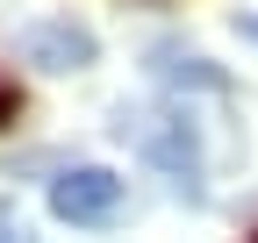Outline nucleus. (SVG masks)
<instances>
[{"instance_id": "nucleus-6", "label": "nucleus", "mask_w": 258, "mask_h": 243, "mask_svg": "<svg viewBox=\"0 0 258 243\" xmlns=\"http://www.w3.org/2000/svg\"><path fill=\"white\" fill-rule=\"evenodd\" d=\"M15 114H22V93H15V79H0V129H8Z\"/></svg>"}, {"instance_id": "nucleus-2", "label": "nucleus", "mask_w": 258, "mask_h": 243, "mask_svg": "<svg viewBox=\"0 0 258 243\" xmlns=\"http://www.w3.org/2000/svg\"><path fill=\"white\" fill-rule=\"evenodd\" d=\"M22 57L43 72H86L93 57H101V43H93V29L72 22V15H50V22H29L22 29Z\"/></svg>"}, {"instance_id": "nucleus-3", "label": "nucleus", "mask_w": 258, "mask_h": 243, "mask_svg": "<svg viewBox=\"0 0 258 243\" xmlns=\"http://www.w3.org/2000/svg\"><path fill=\"white\" fill-rule=\"evenodd\" d=\"M137 143H144V158H158L172 172L179 193H201V143H194V122L186 114H158L151 129H137Z\"/></svg>"}, {"instance_id": "nucleus-7", "label": "nucleus", "mask_w": 258, "mask_h": 243, "mask_svg": "<svg viewBox=\"0 0 258 243\" xmlns=\"http://www.w3.org/2000/svg\"><path fill=\"white\" fill-rule=\"evenodd\" d=\"M237 29H244V36H251V43H258V15H237Z\"/></svg>"}, {"instance_id": "nucleus-1", "label": "nucleus", "mask_w": 258, "mask_h": 243, "mask_svg": "<svg viewBox=\"0 0 258 243\" xmlns=\"http://www.w3.org/2000/svg\"><path fill=\"white\" fill-rule=\"evenodd\" d=\"M50 215L72 222V229H108L122 215V179L108 165H72L50 179Z\"/></svg>"}, {"instance_id": "nucleus-4", "label": "nucleus", "mask_w": 258, "mask_h": 243, "mask_svg": "<svg viewBox=\"0 0 258 243\" xmlns=\"http://www.w3.org/2000/svg\"><path fill=\"white\" fill-rule=\"evenodd\" d=\"M158 79H165V86H208V93H222V86H230L208 57H158Z\"/></svg>"}, {"instance_id": "nucleus-5", "label": "nucleus", "mask_w": 258, "mask_h": 243, "mask_svg": "<svg viewBox=\"0 0 258 243\" xmlns=\"http://www.w3.org/2000/svg\"><path fill=\"white\" fill-rule=\"evenodd\" d=\"M0 243H36V236H29V222H22V207H15V200H0Z\"/></svg>"}]
</instances>
